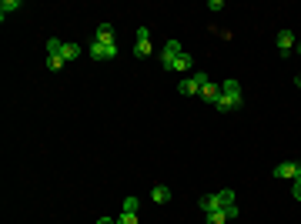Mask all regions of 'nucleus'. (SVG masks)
I'll use <instances>...</instances> for the list:
<instances>
[{
    "label": "nucleus",
    "mask_w": 301,
    "mask_h": 224,
    "mask_svg": "<svg viewBox=\"0 0 301 224\" xmlns=\"http://www.w3.org/2000/svg\"><path fill=\"white\" fill-rule=\"evenodd\" d=\"M50 54H64V40H57V37L47 40V57H50Z\"/></svg>",
    "instance_id": "obj_17"
},
{
    "label": "nucleus",
    "mask_w": 301,
    "mask_h": 224,
    "mask_svg": "<svg viewBox=\"0 0 301 224\" xmlns=\"http://www.w3.org/2000/svg\"><path fill=\"white\" fill-rule=\"evenodd\" d=\"M221 94L231 101L234 111H241V84H238V80H224V84H221Z\"/></svg>",
    "instance_id": "obj_5"
},
{
    "label": "nucleus",
    "mask_w": 301,
    "mask_h": 224,
    "mask_svg": "<svg viewBox=\"0 0 301 224\" xmlns=\"http://www.w3.org/2000/svg\"><path fill=\"white\" fill-rule=\"evenodd\" d=\"M294 84H298V87H301V74H298V77H294Z\"/></svg>",
    "instance_id": "obj_25"
},
{
    "label": "nucleus",
    "mask_w": 301,
    "mask_h": 224,
    "mask_svg": "<svg viewBox=\"0 0 301 224\" xmlns=\"http://www.w3.org/2000/svg\"><path fill=\"white\" fill-rule=\"evenodd\" d=\"M150 198L158 201V204H164V201H171V187H167V184H154V191H150Z\"/></svg>",
    "instance_id": "obj_11"
},
{
    "label": "nucleus",
    "mask_w": 301,
    "mask_h": 224,
    "mask_svg": "<svg viewBox=\"0 0 301 224\" xmlns=\"http://www.w3.org/2000/svg\"><path fill=\"white\" fill-rule=\"evenodd\" d=\"M137 208H141V201H137V198H124V208H121V211H131V214H137Z\"/></svg>",
    "instance_id": "obj_19"
},
{
    "label": "nucleus",
    "mask_w": 301,
    "mask_h": 224,
    "mask_svg": "<svg viewBox=\"0 0 301 224\" xmlns=\"http://www.w3.org/2000/svg\"><path fill=\"white\" fill-rule=\"evenodd\" d=\"M64 57H67V60H77V57H80V44L67 40V44H64Z\"/></svg>",
    "instance_id": "obj_13"
},
{
    "label": "nucleus",
    "mask_w": 301,
    "mask_h": 224,
    "mask_svg": "<svg viewBox=\"0 0 301 224\" xmlns=\"http://www.w3.org/2000/svg\"><path fill=\"white\" fill-rule=\"evenodd\" d=\"M87 54L94 57V60H114V57H117V44H91L87 47Z\"/></svg>",
    "instance_id": "obj_3"
},
{
    "label": "nucleus",
    "mask_w": 301,
    "mask_h": 224,
    "mask_svg": "<svg viewBox=\"0 0 301 224\" xmlns=\"http://www.w3.org/2000/svg\"><path fill=\"white\" fill-rule=\"evenodd\" d=\"M291 198H298V201H301V174L294 177V184H291Z\"/></svg>",
    "instance_id": "obj_21"
},
{
    "label": "nucleus",
    "mask_w": 301,
    "mask_h": 224,
    "mask_svg": "<svg viewBox=\"0 0 301 224\" xmlns=\"http://www.w3.org/2000/svg\"><path fill=\"white\" fill-rule=\"evenodd\" d=\"M181 54H184L181 40H167L164 50H161V64H164V71H171V67H174V60H177Z\"/></svg>",
    "instance_id": "obj_2"
},
{
    "label": "nucleus",
    "mask_w": 301,
    "mask_h": 224,
    "mask_svg": "<svg viewBox=\"0 0 301 224\" xmlns=\"http://www.w3.org/2000/svg\"><path fill=\"white\" fill-rule=\"evenodd\" d=\"M298 174H301L298 161H285V164H278V168H275V177H281V181H294Z\"/></svg>",
    "instance_id": "obj_6"
},
{
    "label": "nucleus",
    "mask_w": 301,
    "mask_h": 224,
    "mask_svg": "<svg viewBox=\"0 0 301 224\" xmlns=\"http://www.w3.org/2000/svg\"><path fill=\"white\" fill-rule=\"evenodd\" d=\"M294 44H298V40H294V34H291V30H278V34H275V47H278V54H281V57L291 54Z\"/></svg>",
    "instance_id": "obj_4"
},
{
    "label": "nucleus",
    "mask_w": 301,
    "mask_h": 224,
    "mask_svg": "<svg viewBox=\"0 0 301 224\" xmlns=\"http://www.w3.org/2000/svg\"><path fill=\"white\" fill-rule=\"evenodd\" d=\"M201 97H204L207 104H214V101L221 97V84H214V80H207V84H204V90H201Z\"/></svg>",
    "instance_id": "obj_10"
},
{
    "label": "nucleus",
    "mask_w": 301,
    "mask_h": 224,
    "mask_svg": "<svg viewBox=\"0 0 301 224\" xmlns=\"http://www.w3.org/2000/svg\"><path fill=\"white\" fill-rule=\"evenodd\" d=\"M64 64H67V57H64V54H50L47 57V67H50V71H61Z\"/></svg>",
    "instance_id": "obj_15"
},
{
    "label": "nucleus",
    "mask_w": 301,
    "mask_h": 224,
    "mask_svg": "<svg viewBox=\"0 0 301 224\" xmlns=\"http://www.w3.org/2000/svg\"><path fill=\"white\" fill-rule=\"evenodd\" d=\"M207 224H228V214L224 211H211V214H204Z\"/></svg>",
    "instance_id": "obj_16"
},
{
    "label": "nucleus",
    "mask_w": 301,
    "mask_h": 224,
    "mask_svg": "<svg viewBox=\"0 0 301 224\" xmlns=\"http://www.w3.org/2000/svg\"><path fill=\"white\" fill-rule=\"evenodd\" d=\"M294 50H298V57H301V40H298V44H294Z\"/></svg>",
    "instance_id": "obj_24"
},
{
    "label": "nucleus",
    "mask_w": 301,
    "mask_h": 224,
    "mask_svg": "<svg viewBox=\"0 0 301 224\" xmlns=\"http://www.w3.org/2000/svg\"><path fill=\"white\" fill-rule=\"evenodd\" d=\"M221 204L228 208V204H234V191H221Z\"/></svg>",
    "instance_id": "obj_22"
},
{
    "label": "nucleus",
    "mask_w": 301,
    "mask_h": 224,
    "mask_svg": "<svg viewBox=\"0 0 301 224\" xmlns=\"http://www.w3.org/2000/svg\"><path fill=\"white\" fill-rule=\"evenodd\" d=\"M224 214H228V221H234V217L241 214V208H238V204H228V208H224Z\"/></svg>",
    "instance_id": "obj_20"
},
{
    "label": "nucleus",
    "mask_w": 301,
    "mask_h": 224,
    "mask_svg": "<svg viewBox=\"0 0 301 224\" xmlns=\"http://www.w3.org/2000/svg\"><path fill=\"white\" fill-rule=\"evenodd\" d=\"M94 40L97 44H114V24H101L97 34H94Z\"/></svg>",
    "instance_id": "obj_9"
},
{
    "label": "nucleus",
    "mask_w": 301,
    "mask_h": 224,
    "mask_svg": "<svg viewBox=\"0 0 301 224\" xmlns=\"http://www.w3.org/2000/svg\"><path fill=\"white\" fill-rule=\"evenodd\" d=\"M207 80H211V77H207L204 71H194L191 77H184L181 84H177V90H181L184 97H194V94L201 97V90H204V84H207Z\"/></svg>",
    "instance_id": "obj_1"
},
{
    "label": "nucleus",
    "mask_w": 301,
    "mask_h": 224,
    "mask_svg": "<svg viewBox=\"0 0 301 224\" xmlns=\"http://www.w3.org/2000/svg\"><path fill=\"white\" fill-rule=\"evenodd\" d=\"M14 10H20V0H4L0 4V17L7 20V14H14Z\"/></svg>",
    "instance_id": "obj_14"
},
{
    "label": "nucleus",
    "mask_w": 301,
    "mask_h": 224,
    "mask_svg": "<svg viewBox=\"0 0 301 224\" xmlns=\"http://www.w3.org/2000/svg\"><path fill=\"white\" fill-rule=\"evenodd\" d=\"M134 54H137V57H147V54H150V30H147V27H141V30H137Z\"/></svg>",
    "instance_id": "obj_8"
},
{
    "label": "nucleus",
    "mask_w": 301,
    "mask_h": 224,
    "mask_svg": "<svg viewBox=\"0 0 301 224\" xmlns=\"http://www.w3.org/2000/svg\"><path fill=\"white\" fill-rule=\"evenodd\" d=\"M191 67H194V57H191L188 50H184V54L174 60V67H171V71H191Z\"/></svg>",
    "instance_id": "obj_12"
},
{
    "label": "nucleus",
    "mask_w": 301,
    "mask_h": 224,
    "mask_svg": "<svg viewBox=\"0 0 301 224\" xmlns=\"http://www.w3.org/2000/svg\"><path fill=\"white\" fill-rule=\"evenodd\" d=\"M198 208H201V214H211V211H224L221 194H204V198L198 201Z\"/></svg>",
    "instance_id": "obj_7"
},
{
    "label": "nucleus",
    "mask_w": 301,
    "mask_h": 224,
    "mask_svg": "<svg viewBox=\"0 0 301 224\" xmlns=\"http://www.w3.org/2000/svg\"><path fill=\"white\" fill-rule=\"evenodd\" d=\"M117 224H141V217H137V214H131V211H121Z\"/></svg>",
    "instance_id": "obj_18"
},
{
    "label": "nucleus",
    "mask_w": 301,
    "mask_h": 224,
    "mask_svg": "<svg viewBox=\"0 0 301 224\" xmlns=\"http://www.w3.org/2000/svg\"><path fill=\"white\" fill-rule=\"evenodd\" d=\"M97 224H117V221H114V217H101V221H97Z\"/></svg>",
    "instance_id": "obj_23"
}]
</instances>
